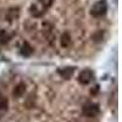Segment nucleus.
I'll use <instances>...</instances> for the list:
<instances>
[{
  "label": "nucleus",
  "mask_w": 122,
  "mask_h": 122,
  "mask_svg": "<svg viewBox=\"0 0 122 122\" xmlns=\"http://www.w3.org/2000/svg\"><path fill=\"white\" fill-rule=\"evenodd\" d=\"M107 11V4L105 0H99V1H97L93 7H92L90 10V15L93 17H101L104 16Z\"/></svg>",
  "instance_id": "nucleus-1"
},
{
  "label": "nucleus",
  "mask_w": 122,
  "mask_h": 122,
  "mask_svg": "<svg viewBox=\"0 0 122 122\" xmlns=\"http://www.w3.org/2000/svg\"><path fill=\"white\" fill-rule=\"evenodd\" d=\"M82 112L87 117H95L100 112L99 104H97V103H88V104H86L83 106V109H82Z\"/></svg>",
  "instance_id": "nucleus-2"
},
{
  "label": "nucleus",
  "mask_w": 122,
  "mask_h": 122,
  "mask_svg": "<svg viewBox=\"0 0 122 122\" xmlns=\"http://www.w3.org/2000/svg\"><path fill=\"white\" fill-rule=\"evenodd\" d=\"M94 72L90 68H86L83 71H81L78 75V82L81 84H89L94 79Z\"/></svg>",
  "instance_id": "nucleus-3"
},
{
  "label": "nucleus",
  "mask_w": 122,
  "mask_h": 122,
  "mask_svg": "<svg viewBox=\"0 0 122 122\" xmlns=\"http://www.w3.org/2000/svg\"><path fill=\"white\" fill-rule=\"evenodd\" d=\"M57 73L62 77L64 79H70L71 77L73 76V73H75V67L66 66V67H62V68H59L57 70Z\"/></svg>",
  "instance_id": "nucleus-4"
},
{
  "label": "nucleus",
  "mask_w": 122,
  "mask_h": 122,
  "mask_svg": "<svg viewBox=\"0 0 122 122\" xmlns=\"http://www.w3.org/2000/svg\"><path fill=\"white\" fill-rule=\"evenodd\" d=\"M20 53H21L22 56L28 57V56H30V55L33 54V46L30 45V44H28L27 42H25V43L22 44L21 49H20Z\"/></svg>",
  "instance_id": "nucleus-5"
},
{
  "label": "nucleus",
  "mask_w": 122,
  "mask_h": 122,
  "mask_svg": "<svg viewBox=\"0 0 122 122\" xmlns=\"http://www.w3.org/2000/svg\"><path fill=\"white\" fill-rule=\"evenodd\" d=\"M25 93H26V84L25 83H18L15 87L14 92H12V94H14L15 98H21V97L25 95Z\"/></svg>",
  "instance_id": "nucleus-6"
},
{
  "label": "nucleus",
  "mask_w": 122,
  "mask_h": 122,
  "mask_svg": "<svg viewBox=\"0 0 122 122\" xmlns=\"http://www.w3.org/2000/svg\"><path fill=\"white\" fill-rule=\"evenodd\" d=\"M72 43V39H71V36L68 33H62L60 38V44L62 48H68Z\"/></svg>",
  "instance_id": "nucleus-7"
},
{
  "label": "nucleus",
  "mask_w": 122,
  "mask_h": 122,
  "mask_svg": "<svg viewBox=\"0 0 122 122\" xmlns=\"http://www.w3.org/2000/svg\"><path fill=\"white\" fill-rule=\"evenodd\" d=\"M9 109V100L4 94H0V110L6 111Z\"/></svg>",
  "instance_id": "nucleus-8"
},
{
  "label": "nucleus",
  "mask_w": 122,
  "mask_h": 122,
  "mask_svg": "<svg viewBox=\"0 0 122 122\" xmlns=\"http://www.w3.org/2000/svg\"><path fill=\"white\" fill-rule=\"evenodd\" d=\"M10 40V36L5 30H0V44H6Z\"/></svg>",
  "instance_id": "nucleus-9"
},
{
  "label": "nucleus",
  "mask_w": 122,
  "mask_h": 122,
  "mask_svg": "<svg viewBox=\"0 0 122 122\" xmlns=\"http://www.w3.org/2000/svg\"><path fill=\"white\" fill-rule=\"evenodd\" d=\"M103 38H104V32L103 30H98V32H95L93 36H92V39L94 40V42H101L103 40Z\"/></svg>",
  "instance_id": "nucleus-10"
},
{
  "label": "nucleus",
  "mask_w": 122,
  "mask_h": 122,
  "mask_svg": "<svg viewBox=\"0 0 122 122\" xmlns=\"http://www.w3.org/2000/svg\"><path fill=\"white\" fill-rule=\"evenodd\" d=\"M17 16H18V9H15V12H14V9H10L9 15H7L9 21H12V20H15Z\"/></svg>",
  "instance_id": "nucleus-11"
},
{
  "label": "nucleus",
  "mask_w": 122,
  "mask_h": 122,
  "mask_svg": "<svg viewBox=\"0 0 122 122\" xmlns=\"http://www.w3.org/2000/svg\"><path fill=\"white\" fill-rule=\"evenodd\" d=\"M30 14H32L33 16H40V15H42V12L38 11V7H37L36 5L30 6Z\"/></svg>",
  "instance_id": "nucleus-12"
},
{
  "label": "nucleus",
  "mask_w": 122,
  "mask_h": 122,
  "mask_svg": "<svg viewBox=\"0 0 122 122\" xmlns=\"http://www.w3.org/2000/svg\"><path fill=\"white\" fill-rule=\"evenodd\" d=\"M39 1H40V4L44 6V9H46V7L51 6V4H53L54 0H39Z\"/></svg>",
  "instance_id": "nucleus-13"
},
{
  "label": "nucleus",
  "mask_w": 122,
  "mask_h": 122,
  "mask_svg": "<svg viewBox=\"0 0 122 122\" xmlns=\"http://www.w3.org/2000/svg\"><path fill=\"white\" fill-rule=\"evenodd\" d=\"M98 92H99V86H95L94 89H90V94H92V95H94V94L98 93Z\"/></svg>",
  "instance_id": "nucleus-14"
}]
</instances>
